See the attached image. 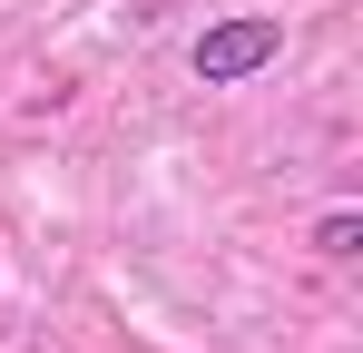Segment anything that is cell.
<instances>
[{"label": "cell", "mask_w": 363, "mask_h": 353, "mask_svg": "<svg viewBox=\"0 0 363 353\" xmlns=\"http://www.w3.org/2000/svg\"><path fill=\"white\" fill-rule=\"evenodd\" d=\"M275 50H285V30H275V20H226V30H206V40H196V79H216V89H226V79H245V69H265Z\"/></svg>", "instance_id": "6da1fadb"}]
</instances>
